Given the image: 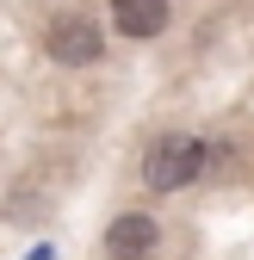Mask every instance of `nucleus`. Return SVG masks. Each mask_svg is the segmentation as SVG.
I'll return each instance as SVG.
<instances>
[{"label": "nucleus", "mask_w": 254, "mask_h": 260, "mask_svg": "<svg viewBox=\"0 0 254 260\" xmlns=\"http://www.w3.org/2000/svg\"><path fill=\"white\" fill-rule=\"evenodd\" d=\"M205 168H211V149H205V137H186V130H162L143 149V186L149 192H186L205 180Z\"/></svg>", "instance_id": "1"}, {"label": "nucleus", "mask_w": 254, "mask_h": 260, "mask_svg": "<svg viewBox=\"0 0 254 260\" xmlns=\"http://www.w3.org/2000/svg\"><path fill=\"white\" fill-rule=\"evenodd\" d=\"M44 50H50V62H62V69H93V62L106 56V38H100V25H93L87 13H56L44 25Z\"/></svg>", "instance_id": "2"}, {"label": "nucleus", "mask_w": 254, "mask_h": 260, "mask_svg": "<svg viewBox=\"0 0 254 260\" xmlns=\"http://www.w3.org/2000/svg\"><path fill=\"white\" fill-rule=\"evenodd\" d=\"M155 242H162V223L149 211H124L106 223V260H149Z\"/></svg>", "instance_id": "3"}, {"label": "nucleus", "mask_w": 254, "mask_h": 260, "mask_svg": "<svg viewBox=\"0 0 254 260\" xmlns=\"http://www.w3.org/2000/svg\"><path fill=\"white\" fill-rule=\"evenodd\" d=\"M112 25H118V38H162L168 31V0H112Z\"/></svg>", "instance_id": "4"}]
</instances>
